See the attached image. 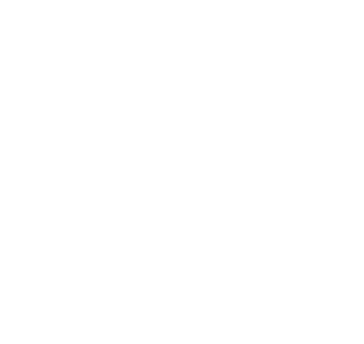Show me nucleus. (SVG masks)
Instances as JSON below:
<instances>
[]
</instances>
